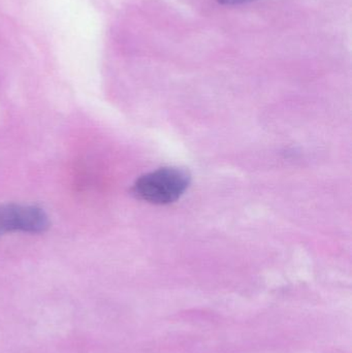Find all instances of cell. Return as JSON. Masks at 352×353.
<instances>
[{
    "label": "cell",
    "mask_w": 352,
    "mask_h": 353,
    "mask_svg": "<svg viewBox=\"0 0 352 353\" xmlns=\"http://www.w3.org/2000/svg\"><path fill=\"white\" fill-rule=\"evenodd\" d=\"M190 184L187 171L179 168H163L141 176L132 186L136 199L154 205H167L181 197Z\"/></svg>",
    "instance_id": "6da1fadb"
},
{
    "label": "cell",
    "mask_w": 352,
    "mask_h": 353,
    "mask_svg": "<svg viewBox=\"0 0 352 353\" xmlns=\"http://www.w3.org/2000/svg\"><path fill=\"white\" fill-rule=\"evenodd\" d=\"M49 225L47 214L37 205H0V236L12 232L39 234L45 232Z\"/></svg>",
    "instance_id": "7a4b0ae2"
},
{
    "label": "cell",
    "mask_w": 352,
    "mask_h": 353,
    "mask_svg": "<svg viewBox=\"0 0 352 353\" xmlns=\"http://www.w3.org/2000/svg\"><path fill=\"white\" fill-rule=\"evenodd\" d=\"M254 1V0H217L218 3L222 6H240V4L248 3V2Z\"/></svg>",
    "instance_id": "3957f363"
}]
</instances>
